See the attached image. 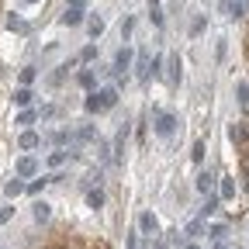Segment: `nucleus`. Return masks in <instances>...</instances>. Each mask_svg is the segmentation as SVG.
<instances>
[{
    "label": "nucleus",
    "instance_id": "1",
    "mask_svg": "<svg viewBox=\"0 0 249 249\" xmlns=\"http://www.w3.org/2000/svg\"><path fill=\"white\" fill-rule=\"evenodd\" d=\"M132 62H135V49L124 42V45L114 52V62H111V70H114L118 83H124V76H128V70H132Z\"/></svg>",
    "mask_w": 249,
    "mask_h": 249
},
{
    "label": "nucleus",
    "instance_id": "2",
    "mask_svg": "<svg viewBox=\"0 0 249 249\" xmlns=\"http://www.w3.org/2000/svg\"><path fill=\"white\" fill-rule=\"evenodd\" d=\"M177 128H180V118L170 114V111H160V114L152 118V132H156V139H173Z\"/></svg>",
    "mask_w": 249,
    "mask_h": 249
},
{
    "label": "nucleus",
    "instance_id": "3",
    "mask_svg": "<svg viewBox=\"0 0 249 249\" xmlns=\"http://www.w3.org/2000/svg\"><path fill=\"white\" fill-rule=\"evenodd\" d=\"M139 235H142V239H149V242L163 235V229H160V218H156L152 211H142V214H139Z\"/></svg>",
    "mask_w": 249,
    "mask_h": 249
},
{
    "label": "nucleus",
    "instance_id": "4",
    "mask_svg": "<svg viewBox=\"0 0 249 249\" xmlns=\"http://www.w3.org/2000/svg\"><path fill=\"white\" fill-rule=\"evenodd\" d=\"M14 177L35 180V177H38V160H35V156H21V160L14 163Z\"/></svg>",
    "mask_w": 249,
    "mask_h": 249
},
{
    "label": "nucleus",
    "instance_id": "5",
    "mask_svg": "<svg viewBox=\"0 0 249 249\" xmlns=\"http://www.w3.org/2000/svg\"><path fill=\"white\" fill-rule=\"evenodd\" d=\"M194 187H197V194H214V187H218V173L214 170H201L197 173V180H194Z\"/></svg>",
    "mask_w": 249,
    "mask_h": 249
},
{
    "label": "nucleus",
    "instance_id": "6",
    "mask_svg": "<svg viewBox=\"0 0 249 249\" xmlns=\"http://www.w3.org/2000/svg\"><path fill=\"white\" fill-rule=\"evenodd\" d=\"M135 59H139V62H135V76H139V83H149V80H152V76H149V59H152L149 49H139Z\"/></svg>",
    "mask_w": 249,
    "mask_h": 249
},
{
    "label": "nucleus",
    "instance_id": "7",
    "mask_svg": "<svg viewBox=\"0 0 249 249\" xmlns=\"http://www.w3.org/2000/svg\"><path fill=\"white\" fill-rule=\"evenodd\" d=\"M31 218H35V225H45L52 218V204L42 201V197H35V204H31Z\"/></svg>",
    "mask_w": 249,
    "mask_h": 249
},
{
    "label": "nucleus",
    "instance_id": "8",
    "mask_svg": "<svg viewBox=\"0 0 249 249\" xmlns=\"http://www.w3.org/2000/svg\"><path fill=\"white\" fill-rule=\"evenodd\" d=\"M76 83H80L87 93H93V90H97V70H93V66L80 70V73H76Z\"/></svg>",
    "mask_w": 249,
    "mask_h": 249
},
{
    "label": "nucleus",
    "instance_id": "9",
    "mask_svg": "<svg viewBox=\"0 0 249 249\" xmlns=\"http://www.w3.org/2000/svg\"><path fill=\"white\" fill-rule=\"evenodd\" d=\"M201 235H208V225L201 222V218H194V222H187V229H183V239H187V242H197Z\"/></svg>",
    "mask_w": 249,
    "mask_h": 249
},
{
    "label": "nucleus",
    "instance_id": "10",
    "mask_svg": "<svg viewBox=\"0 0 249 249\" xmlns=\"http://www.w3.org/2000/svg\"><path fill=\"white\" fill-rule=\"evenodd\" d=\"M97 97H101V107H104V111H111V107L118 104L121 93H118V87H97Z\"/></svg>",
    "mask_w": 249,
    "mask_h": 249
},
{
    "label": "nucleus",
    "instance_id": "11",
    "mask_svg": "<svg viewBox=\"0 0 249 249\" xmlns=\"http://www.w3.org/2000/svg\"><path fill=\"white\" fill-rule=\"evenodd\" d=\"M218 11H222L225 18H242V14H246V4H242V0H222Z\"/></svg>",
    "mask_w": 249,
    "mask_h": 249
},
{
    "label": "nucleus",
    "instance_id": "12",
    "mask_svg": "<svg viewBox=\"0 0 249 249\" xmlns=\"http://www.w3.org/2000/svg\"><path fill=\"white\" fill-rule=\"evenodd\" d=\"M218 197H222V201L235 197V177H218Z\"/></svg>",
    "mask_w": 249,
    "mask_h": 249
},
{
    "label": "nucleus",
    "instance_id": "13",
    "mask_svg": "<svg viewBox=\"0 0 249 249\" xmlns=\"http://www.w3.org/2000/svg\"><path fill=\"white\" fill-rule=\"evenodd\" d=\"M87 208L90 211H101L104 208V191H101V187H87Z\"/></svg>",
    "mask_w": 249,
    "mask_h": 249
},
{
    "label": "nucleus",
    "instance_id": "14",
    "mask_svg": "<svg viewBox=\"0 0 249 249\" xmlns=\"http://www.w3.org/2000/svg\"><path fill=\"white\" fill-rule=\"evenodd\" d=\"M62 24H66V28H76V24H83L87 18H83V11L80 7H66V11H62V18H59Z\"/></svg>",
    "mask_w": 249,
    "mask_h": 249
},
{
    "label": "nucleus",
    "instance_id": "15",
    "mask_svg": "<svg viewBox=\"0 0 249 249\" xmlns=\"http://www.w3.org/2000/svg\"><path fill=\"white\" fill-rule=\"evenodd\" d=\"M31 101H35V90H31V87H18L14 90V104L24 111V107H31Z\"/></svg>",
    "mask_w": 249,
    "mask_h": 249
},
{
    "label": "nucleus",
    "instance_id": "16",
    "mask_svg": "<svg viewBox=\"0 0 249 249\" xmlns=\"http://www.w3.org/2000/svg\"><path fill=\"white\" fill-rule=\"evenodd\" d=\"M24 191H28V183H24L21 177H14V180H7V183H4V194H7L11 201H14V197H21Z\"/></svg>",
    "mask_w": 249,
    "mask_h": 249
},
{
    "label": "nucleus",
    "instance_id": "17",
    "mask_svg": "<svg viewBox=\"0 0 249 249\" xmlns=\"http://www.w3.org/2000/svg\"><path fill=\"white\" fill-rule=\"evenodd\" d=\"M246 139H249V132H246V124H229V142L232 145H246Z\"/></svg>",
    "mask_w": 249,
    "mask_h": 249
},
{
    "label": "nucleus",
    "instance_id": "18",
    "mask_svg": "<svg viewBox=\"0 0 249 249\" xmlns=\"http://www.w3.org/2000/svg\"><path fill=\"white\" fill-rule=\"evenodd\" d=\"M18 145L31 152V149H38V145H42V135H38V132H31V128H28V132H21V139H18Z\"/></svg>",
    "mask_w": 249,
    "mask_h": 249
},
{
    "label": "nucleus",
    "instance_id": "19",
    "mask_svg": "<svg viewBox=\"0 0 249 249\" xmlns=\"http://www.w3.org/2000/svg\"><path fill=\"white\" fill-rule=\"evenodd\" d=\"M218 208H222V197H218V194H208L204 204H201V222H204V218H211Z\"/></svg>",
    "mask_w": 249,
    "mask_h": 249
},
{
    "label": "nucleus",
    "instance_id": "20",
    "mask_svg": "<svg viewBox=\"0 0 249 249\" xmlns=\"http://www.w3.org/2000/svg\"><path fill=\"white\" fill-rule=\"evenodd\" d=\"M104 28H107V24H104V18H97V14H93V18L87 21V35H90L93 42H97V38L104 35Z\"/></svg>",
    "mask_w": 249,
    "mask_h": 249
},
{
    "label": "nucleus",
    "instance_id": "21",
    "mask_svg": "<svg viewBox=\"0 0 249 249\" xmlns=\"http://www.w3.org/2000/svg\"><path fill=\"white\" fill-rule=\"evenodd\" d=\"M180 70H183V62H180V55L173 52V55H170V70H166V80H170L173 87L180 83Z\"/></svg>",
    "mask_w": 249,
    "mask_h": 249
},
{
    "label": "nucleus",
    "instance_id": "22",
    "mask_svg": "<svg viewBox=\"0 0 249 249\" xmlns=\"http://www.w3.org/2000/svg\"><path fill=\"white\" fill-rule=\"evenodd\" d=\"M235 101H239V107L249 114V83H246V80H239V83H235Z\"/></svg>",
    "mask_w": 249,
    "mask_h": 249
},
{
    "label": "nucleus",
    "instance_id": "23",
    "mask_svg": "<svg viewBox=\"0 0 249 249\" xmlns=\"http://www.w3.org/2000/svg\"><path fill=\"white\" fill-rule=\"evenodd\" d=\"M208 239H211V242H225V239H229V225H222V222L208 225Z\"/></svg>",
    "mask_w": 249,
    "mask_h": 249
},
{
    "label": "nucleus",
    "instance_id": "24",
    "mask_svg": "<svg viewBox=\"0 0 249 249\" xmlns=\"http://www.w3.org/2000/svg\"><path fill=\"white\" fill-rule=\"evenodd\" d=\"M70 70H73V59H70V62H62V66H59V70H55V73L49 76V87H59L62 80H66V76H70Z\"/></svg>",
    "mask_w": 249,
    "mask_h": 249
},
{
    "label": "nucleus",
    "instance_id": "25",
    "mask_svg": "<svg viewBox=\"0 0 249 249\" xmlns=\"http://www.w3.org/2000/svg\"><path fill=\"white\" fill-rule=\"evenodd\" d=\"M83 111H87V114H101V111H104V107H101V97H97V90H93V93H87Z\"/></svg>",
    "mask_w": 249,
    "mask_h": 249
},
{
    "label": "nucleus",
    "instance_id": "26",
    "mask_svg": "<svg viewBox=\"0 0 249 249\" xmlns=\"http://www.w3.org/2000/svg\"><path fill=\"white\" fill-rule=\"evenodd\" d=\"M66 160H70V152H66V149H52V152H49V166H52V170H59Z\"/></svg>",
    "mask_w": 249,
    "mask_h": 249
},
{
    "label": "nucleus",
    "instance_id": "27",
    "mask_svg": "<svg viewBox=\"0 0 249 249\" xmlns=\"http://www.w3.org/2000/svg\"><path fill=\"white\" fill-rule=\"evenodd\" d=\"M45 187H49V177H35V180L28 183V191H24V194H31V197H38V194L45 191Z\"/></svg>",
    "mask_w": 249,
    "mask_h": 249
},
{
    "label": "nucleus",
    "instance_id": "28",
    "mask_svg": "<svg viewBox=\"0 0 249 249\" xmlns=\"http://www.w3.org/2000/svg\"><path fill=\"white\" fill-rule=\"evenodd\" d=\"M35 76H38V66H24L21 76H18V83H21V87H31V83H35Z\"/></svg>",
    "mask_w": 249,
    "mask_h": 249
},
{
    "label": "nucleus",
    "instance_id": "29",
    "mask_svg": "<svg viewBox=\"0 0 249 249\" xmlns=\"http://www.w3.org/2000/svg\"><path fill=\"white\" fill-rule=\"evenodd\" d=\"M97 160L101 163H114V152H111V145L104 139H97Z\"/></svg>",
    "mask_w": 249,
    "mask_h": 249
},
{
    "label": "nucleus",
    "instance_id": "30",
    "mask_svg": "<svg viewBox=\"0 0 249 249\" xmlns=\"http://www.w3.org/2000/svg\"><path fill=\"white\" fill-rule=\"evenodd\" d=\"M35 118H38V111H31V107H24L18 118H14V124H24V128H28V124H35Z\"/></svg>",
    "mask_w": 249,
    "mask_h": 249
},
{
    "label": "nucleus",
    "instance_id": "31",
    "mask_svg": "<svg viewBox=\"0 0 249 249\" xmlns=\"http://www.w3.org/2000/svg\"><path fill=\"white\" fill-rule=\"evenodd\" d=\"M132 31H135V18L128 14V18H121V42H128V38H132Z\"/></svg>",
    "mask_w": 249,
    "mask_h": 249
},
{
    "label": "nucleus",
    "instance_id": "32",
    "mask_svg": "<svg viewBox=\"0 0 249 249\" xmlns=\"http://www.w3.org/2000/svg\"><path fill=\"white\" fill-rule=\"evenodd\" d=\"M149 21H152L156 28H163V24H166V14H163V7H149Z\"/></svg>",
    "mask_w": 249,
    "mask_h": 249
},
{
    "label": "nucleus",
    "instance_id": "33",
    "mask_svg": "<svg viewBox=\"0 0 249 249\" xmlns=\"http://www.w3.org/2000/svg\"><path fill=\"white\" fill-rule=\"evenodd\" d=\"M93 59H97V45H83V52H80V62H87V66H90Z\"/></svg>",
    "mask_w": 249,
    "mask_h": 249
},
{
    "label": "nucleus",
    "instance_id": "34",
    "mask_svg": "<svg viewBox=\"0 0 249 249\" xmlns=\"http://www.w3.org/2000/svg\"><path fill=\"white\" fill-rule=\"evenodd\" d=\"M76 139H80V142H93V139H97V132H93L90 124H83V128H76Z\"/></svg>",
    "mask_w": 249,
    "mask_h": 249
},
{
    "label": "nucleus",
    "instance_id": "35",
    "mask_svg": "<svg viewBox=\"0 0 249 249\" xmlns=\"http://www.w3.org/2000/svg\"><path fill=\"white\" fill-rule=\"evenodd\" d=\"M191 160H194L197 166L204 163V142H201V139H197V142H194V149H191Z\"/></svg>",
    "mask_w": 249,
    "mask_h": 249
},
{
    "label": "nucleus",
    "instance_id": "36",
    "mask_svg": "<svg viewBox=\"0 0 249 249\" xmlns=\"http://www.w3.org/2000/svg\"><path fill=\"white\" fill-rule=\"evenodd\" d=\"M7 28H11V31H21V35L28 31V24H24V21H21L18 14H11V18H7Z\"/></svg>",
    "mask_w": 249,
    "mask_h": 249
},
{
    "label": "nucleus",
    "instance_id": "37",
    "mask_svg": "<svg viewBox=\"0 0 249 249\" xmlns=\"http://www.w3.org/2000/svg\"><path fill=\"white\" fill-rule=\"evenodd\" d=\"M204 28H208V18H194V24H191V35L197 38V35H201Z\"/></svg>",
    "mask_w": 249,
    "mask_h": 249
},
{
    "label": "nucleus",
    "instance_id": "38",
    "mask_svg": "<svg viewBox=\"0 0 249 249\" xmlns=\"http://www.w3.org/2000/svg\"><path fill=\"white\" fill-rule=\"evenodd\" d=\"M55 114H59V107H55V104H45V107L38 111V118H42V121H49V118H55Z\"/></svg>",
    "mask_w": 249,
    "mask_h": 249
},
{
    "label": "nucleus",
    "instance_id": "39",
    "mask_svg": "<svg viewBox=\"0 0 249 249\" xmlns=\"http://www.w3.org/2000/svg\"><path fill=\"white\" fill-rule=\"evenodd\" d=\"M124 249H142V246H139V232H128V235H124Z\"/></svg>",
    "mask_w": 249,
    "mask_h": 249
},
{
    "label": "nucleus",
    "instance_id": "40",
    "mask_svg": "<svg viewBox=\"0 0 249 249\" xmlns=\"http://www.w3.org/2000/svg\"><path fill=\"white\" fill-rule=\"evenodd\" d=\"M11 218H14V208H11V204H4V208H0V225H7Z\"/></svg>",
    "mask_w": 249,
    "mask_h": 249
},
{
    "label": "nucleus",
    "instance_id": "41",
    "mask_svg": "<svg viewBox=\"0 0 249 249\" xmlns=\"http://www.w3.org/2000/svg\"><path fill=\"white\" fill-rule=\"evenodd\" d=\"M66 7H80V11H83V7H87V0H66Z\"/></svg>",
    "mask_w": 249,
    "mask_h": 249
},
{
    "label": "nucleus",
    "instance_id": "42",
    "mask_svg": "<svg viewBox=\"0 0 249 249\" xmlns=\"http://www.w3.org/2000/svg\"><path fill=\"white\" fill-rule=\"evenodd\" d=\"M211 249H229V246H225V242H214V246H211Z\"/></svg>",
    "mask_w": 249,
    "mask_h": 249
},
{
    "label": "nucleus",
    "instance_id": "43",
    "mask_svg": "<svg viewBox=\"0 0 249 249\" xmlns=\"http://www.w3.org/2000/svg\"><path fill=\"white\" fill-rule=\"evenodd\" d=\"M142 249H152V242H149V239H145V246H142Z\"/></svg>",
    "mask_w": 249,
    "mask_h": 249
},
{
    "label": "nucleus",
    "instance_id": "44",
    "mask_svg": "<svg viewBox=\"0 0 249 249\" xmlns=\"http://www.w3.org/2000/svg\"><path fill=\"white\" fill-rule=\"evenodd\" d=\"M24 4H38V0H24Z\"/></svg>",
    "mask_w": 249,
    "mask_h": 249
}]
</instances>
